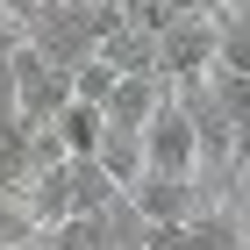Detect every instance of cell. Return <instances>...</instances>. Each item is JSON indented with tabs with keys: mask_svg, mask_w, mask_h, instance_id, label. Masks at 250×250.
I'll return each instance as SVG.
<instances>
[{
	"mask_svg": "<svg viewBox=\"0 0 250 250\" xmlns=\"http://www.w3.org/2000/svg\"><path fill=\"white\" fill-rule=\"evenodd\" d=\"M122 200H129L143 222H193V214H200V200H208V186H200V179L150 172V165H143V172L122 186Z\"/></svg>",
	"mask_w": 250,
	"mask_h": 250,
	"instance_id": "cell-4",
	"label": "cell"
},
{
	"mask_svg": "<svg viewBox=\"0 0 250 250\" xmlns=\"http://www.w3.org/2000/svg\"><path fill=\"white\" fill-rule=\"evenodd\" d=\"M208 64H214V15H179L172 29H157V79L172 93L200 86Z\"/></svg>",
	"mask_w": 250,
	"mask_h": 250,
	"instance_id": "cell-2",
	"label": "cell"
},
{
	"mask_svg": "<svg viewBox=\"0 0 250 250\" xmlns=\"http://www.w3.org/2000/svg\"><path fill=\"white\" fill-rule=\"evenodd\" d=\"M7 64H15V115H21V122H50L64 100H72V79H64V64H50L29 36H15Z\"/></svg>",
	"mask_w": 250,
	"mask_h": 250,
	"instance_id": "cell-3",
	"label": "cell"
},
{
	"mask_svg": "<svg viewBox=\"0 0 250 250\" xmlns=\"http://www.w3.org/2000/svg\"><path fill=\"white\" fill-rule=\"evenodd\" d=\"M93 165L115 179V186H129V179L143 172V136H136V129H107V136H100V150H93Z\"/></svg>",
	"mask_w": 250,
	"mask_h": 250,
	"instance_id": "cell-6",
	"label": "cell"
},
{
	"mask_svg": "<svg viewBox=\"0 0 250 250\" xmlns=\"http://www.w3.org/2000/svg\"><path fill=\"white\" fill-rule=\"evenodd\" d=\"M143 165L150 172H179V179H200V136H193V115H186V100L165 93L150 107V122H143Z\"/></svg>",
	"mask_w": 250,
	"mask_h": 250,
	"instance_id": "cell-1",
	"label": "cell"
},
{
	"mask_svg": "<svg viewBox=\"0 0 250 250\" xmlns=\"http://www.w3.org/2000/svg\"><path fill=\"white\" fill-rule=\"evenodd\" d=\"M50 129H58V143H64V157H93L100 150V136H107V115H100V100H64L58 115H50Z\"/></svg>",
	"mask_w": 250,
	"mask_h": 250,
	"instance_id": "cell-5",
	"label": "cell"
},
{
	"mask_svg": "<svg viewBox=\"0 0 250 250\" xmlns=\"http://www.w3.org/2000/svg\"><path fill=\"white\" fill-rule=\"evenodd\" d=\"M214 64L250 79V15H236V7H222V15H214Z\"/></svg>",
	"mask_w": 250,
	"mask_h": 250,
	"instance_id": "cell-7",
	"label": "cell"
},
{
	"mask_svg": "<svg viewBox=\"0 0 250 250\" xmlns=\"http://www.w3.org/2000/svg\"><path fill=\"white\" fill-rule=\"evenodd\" d=\"M193 15H222V7H229V0H186Z\"/></svg>",
	"mask_w": 250,
	"mask_h": 250,
	"instance_id": "cell-8",
	"label": "cell"
}]
</instances>
